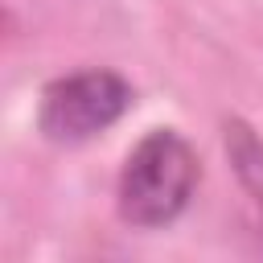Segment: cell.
I'll use <instances>...</instances> for the list:
<instances>
[{
	"mask_svg": "<svg viewBox=\"0 0 263 263\" xmlns=\"http://www.w3.org/2000/svg\"><path fill=\"white\" fill-rule=\"evenodd\" d=\"M197 189V156L185 136L173 127L148 132L119 168V218L140 230L168 226L185 214L189 197Z\"/></svg>",
	"mask_w": 263,
	"mask_h": 263,
	"instance_id": "1",
	"label": "cell"
},
{
	"mask_svg": "<svg viewBox=\"0 0 263 263\" xmlns=\"http://www.w3.org/2000/svg\"><path fill=\"white\" fill-rule=\"evenodd\" d=\"M132 86L123 74L115 70H78V74H62L41 90V107H37V127L49 144H86L95 136H103L111 123L123 119V111L132 107Z\"/></svg>",
	"mask_w": 263,
	"mask_h": 263,
	"instance_id": "2",
	"label": "cell"
},
{
	"mask_svg": "<svg viewBox=\"0 0 263 263\" xmlns=\"http://www.w3.org/2000/svg\"><path fill=\"white\" fill-rule=\"evenodd\" d=\"M226 152H230L238 181L247 185V193L255 197V205L263 214V140L242 123H226Z\"/></svg>",
	"mask_w": 263,
	"mask_h": 263,
	"instance_id": "3",
	"label": "cell"
}]
</instances>
